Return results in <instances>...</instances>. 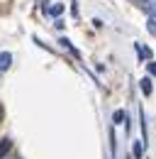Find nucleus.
Listing matches in <instances>:
<instances>
[{
	"instance_id": "2",
	"label": "nucleus",
	"mask_w": 156,
	"mask_h": 159,
	"mask_svg": "<svg viewBox=\"0 0 156 159\" xmlns=\"http://www.w3.org/2000/svg\"><path fill=\"white\" fill-rule=\"evenodd\" d=\"M139 7H141L146 15H156V0H141Z\"/></svg>"
},
{
	"instance_id": "9",
	"label": "nucleus",
	"mask_w": 156,
	"mask_h": 159,
	"mask_svg": "<svg viewBox=\"0 0 156 159\" xmlns=\"http://www.w3.org/2000/svg\"><path fill=\"white\" fill-rule=\"evenodd\" d=\"M149 74H156V64H149Z\"/></svg>"
},
{
	"instance_id": "4",
	"label": "nucleus",
	"mask_w": 156,
	"mask_h": 159,
	"mask_svg": "<svg viewBox=\"0 0 156 159\" xmlns=\"http://www.w3.org/2000/svg\"><path fill=\"white\" fill-rule=\"evenodd\" d=\"M10 147H12V142L5 137V139H0V159H5V154L10 152Z\"/></svg>"
},
{
	"instance_id": "5",
	"label": "nucleus",
	"mask_w": 156,
	"mask_h": 159,
	"mask_svg": "<svg viewBox=\"0 0 156 159\" xmlns=\"http://www.w3.org/2000/svg\"><path fill=\"white\" fill-rule=\"evenodd\" d=\"M139 88H141V93L149 96V93H151V79H141L139 81Z\"/></svg>"
},
{
	"instance_id": "1",
	"label": "nucleus",
	"mask_w": 156,
	"mask_h": 159,
	"mask_svg": "<svg viewBox=\"0 0 156 159\" xmlns=\"http://www.w3.org/2000/svg\"><path fill=\"white\" fill-rule=\"evenodd\" d=\"M12 66V54L10 52H0V76Z\"/></svg>"
},
{
	"instance_id": "10",
	"label": "nucleus",
	"mask_w": 156,
	"mask_h": 159,
	"mask_svg": "<svg viewBox=\"0 0 156 159\" xmlns=\"http://www.w3.org/2000/svg\"><path fill=\"white\" fill-rule=\"evenodd\" d=\"M7 159H20V157H7Z\"/></svg>"
},
{
	"instance_id": "11",
	"label": "nucleus",
	"mask_w": 156,
	"mask_h": 159,
	"mask_svg": "<svg viewBox=\"0 0 156 159\" xmlns=\"http://www.w3.org/2000/svg\"><path fill=\"white\" fill-rule=\"evenodd\" d=\"M0 113H2V110H0Z\"/></svg>"
},
{
	"instance_id": "6",
	"label": "nucleus",
	"mask_w": 156,
	"mask_h": 159,
	"mask_svg": "<svg viewBox=\"0 0 156 159\" xmlns=\"http://www.w3.org/2000/svg\"><path fill=\"white\" fill-rule=\"evenodd\" d=\"M136 54H139V57H141V59H151V52H149V49H146V47H141V44H136Z\"/></svg>"
},
{
	"instance_id": "8",
	"label": "nucleus",
	"mask_w": 156,
	"mask_h": 159,
	"mask_svg": "<svg viewBox=\"0 0 156 159\" xmlns=\"http://www.w3.org/2000/svg\"><path fill=\"white\" fill-rule=\"evenodd\" d=\"M134 159H141V142H134Z\"/></svg>"
},
{
	"instance_id": "3",
	"label": "nucleus",
	"mask_w": 156,
	"mask_h": 159,
	"mask_svg": "<svg viewBox=\"0 0 156 159\" xmlns=\"http://www.w3.org/2000/svg\"><path fill=\"white\" fill-rule=\"evenodd\" d=\"M44 12H49V15H61V12H63V5H61V2H54V5H44Z\"/></svg>"
},
{
	"instance_id": "7",
	"label": "nucleus",
	"mask_w": 156,
	"mask_h": 159,
	"mask_svg": "<svg viewBox=\"0 0 156 159\" xmlns=\"http://www.w3.org/2000/svg\"><path fill=\"white\" fill-rule=\"evenodd\" d=\"M146 30H149V34H156V15H149V22H146Z\"/></svg>"
}]
</instances>
